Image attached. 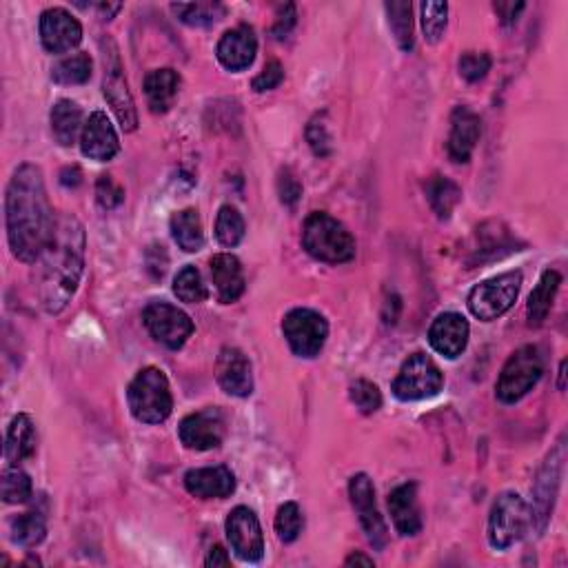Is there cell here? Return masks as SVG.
I'll use <instances>...</instances> for the list:
<instances>
[{
	"instance_id": "6da1fadb",
	"label": "cell",
	"mask_w": 568,
	"mask_h": 568,
	"mask_svg": "<svg viewBox=\"0 0 568 568\" xmlns=\"http://www.w3.org/2000/svg\"><path fill=\"white\" fill-rule=\"evenodd\" d=\"M7 238L14 256L36 262L54 236L56 220L40 167L25 162L9 180L5 198Z\"/></svg>"
},
{
	"instance_id": "7a4b0ae2",
	"label": "cell",
	"mask_w": 568,
	"mask_h": 568,
	"mask_svg": "<svg viewBox=\"0 0 568 568\" xmlns=\"http://www.w3.org/2000/svg\"><path fill=\"white\" fill-rule=\"evenodd\" d=\"M85 271V229L78 218L63 213L56 220L54 236L34 262V291L47 313L63 311L74 298V293Z\"/></svg>"
},
{
	"instance_id": "3957f363",
	"label": "cell",
	"mask_w": 568,
	"mask_h": 568,
	"mask_svg": "<svg viewBox=\"0 0 568 568\" xmlns=\"http://www.w3.org/2000/svg\"><path fill=\"white\" fill-rule=\"evenodd\" d=\"M302 245L309 256L329 265H342L355 258V238L340 220L331 218L329 213L316 211L304 220Z\"/></svg>"
},
{
	"instance_id": "277c9868",
	"label": "cell",
	"mask_w": 568,
	"mask_h": 568,
	"mask_svg": "<svg viewBox=\"0 0 568 568\" xmlns=\"http://www.w3.org/2000/svg\"><path fill=\"white\" fill-rule=\"evenodd\" d=\"M127 402L138 422H165L171 415V409H174V398H171L167 375L156 367L138 371V375L131 380L127 389Z\"/></svg>"
},
{
	"instance_id": "5b68a950",
	"label": "cell",
	"mask_w": 568,
	"mask_h": 568,
	"mask_svg": "<svg viewBox=\"0 0 568 568\" xmlns=\"http://www.w3.org/2000/svg\"><path fill=\"white\" fill-rule=\"evenodd\" d=\"M544 373V355L533 344L517 349L509 362L504 364L500 380L495 384V393L500 402L515 404L540 382Z\"/></svg>"
},
{
	"instance_id": "8992f818",
	"label": "cell",
	"mask_w": 568,
	"mask_h": 568,
	"mask_svg": "<svg viewBox=\"0 0 568 568\" xmlns=\"http://www.w3.org/2000/svg\"><path fill=\"white\" fill-rule=\"evenodd\" d=\"M531 526V511L524 497L506 491L497 497L489 517V542L493 549H511L526 535Z\"/></svg>"
},
{
	"instance_id": "52a82bcc",
	"label": "cell",
	"mask_w": 568,
	"mask_h": 568,
	"mask_svg": "<svg viewBox=\"0 0 568 568\" xmlns=\"http://www.w3.org/2000/svg\"><path fill=\"white\" fill-rule=\"evenodd\" d=\"M522 289V273L509 271L502 276L484 280L469 293V309L478 320L491 322L509 311Z\"/></svg>"
},
{
	"instance_id": "ba28073f",
	"label": "cell",
	"mask_w": 568,
	"mask_h": 568,
	"mask_svg": "<svg viewBox=\"0 0 568 568\" xmlns=\"http://www.w3.org/2000/svg\"><path fill=\"white\" fill-rule=\"evenodd\" d=\"M444 387V375L426 353H413L402 364L398 378L393 382L395 398L402 402H418L438 395Z\"/></svg>"
},
{
	"instance_id": "9c48e42d",
	"label": "cell",
	"mask_w": 568,
	"mask_h": 568,
	"mask_svg": "<svg viewBox=\"0 0 568 568\" xmlns=\"http://www.w3.org/2000/svg\"><path fill=\"white\" fill-rule=\"evenodd\" d=\"M282 331L298 358H316L329 338V324L313 309H293L282 320Z\"/></svg>"
},
{
	"instance_id": "30bf717a",
	"label": "cell",
	"mask_w": 568,
	"mask_h": 568,
	"mask_svg": "<svg viewBox=\"0 0 568 568\" xmlns=\"http://www.w3.org/2000/svg\"><path fill=\"white\" fill-rule=\"evenodd\" d=\"M564 458H566V446H564V442H560L551 451L549 458H546V462L540 469V473H537V480L533 484L531 524H533V529L537 531V535L544 533L546 524H549V520H551L557 489H560V482H562Z\"/></svg>"
},
{
	"instance_id": "8fae6325",
	"label": "cell",
	"mask_w": 568,
	"mask_h": 568,
	"mask_svg": "<svg viewBox=\"0 0 568 568\" xmlns=\"http://www.w3.org/2000/svg\"><path fill=\"white\" fill-rule=\"evenodd\" d=\"M142 322L151 336L171 351L185 347V342L194 333V322L187 313L169 302H149L142 313Z\"/></svg>"
},
{
	"instance_id": "7c38bea8",
	"label": "cell",
	"mask_w": 568,
	"mask_h": 568,
	"mask_svg": "<svg viewBox=\"0 0 568 568\" xmlns=\"http://www.w3.org/2000/svg\"><path fill=\"white\" fill-rule=\"evenodd\" d=\"M109 52L105 49V83H103V94L107 98V103L114 109V114L118 116V123L123 125L125 131H136L138 127V111L134 98L129 94L127 80L123 76V67H120L118 58V47L114 45V40H109Z\"/></svg>"
},
{
	"instance_id": "4fadbf2b",
	"label": "cell",
	"mask_w": 568,
	"mask_h": 568,
	"mask_svg": "<svg viewBox=\"0 0 568 568\" xmlns=\"http://www.w3.org/2000/svg\"><path fill=\"white\" fill-rule=\"evenodd\" d=\"M349 495L353 509L360 517L362 531L367 533V540L375 551H382L389 542V529L378 511V504H375V489L367 473L353 475L349 482Z\"/></svg>"
},
{
	"instance_id": "5bb4252c",
	"label": "cell",
	"mask_w": 568,
	"mask_h": 568,
	"mask_svg": "<svg viewBox=\"0 0 568 568\" xmlns=\"http://www.w3.org/2000/svg\"><path fill=\"white\" fill-rule=\"evenodd\" d=\"M227 418L218 407H207L187 415L178 426L180 442L191 451H211L218 449L225 440Z\"/></svg>"
},
{
	"instance_id": "9a60e30c",
	"label": "cell",
	"mask_w": 568,
	"mask_h": 568,
	"mask_svg": "<svg viewBox=\"0 0 568 568\" xmlns=\"http://www.w3.org/2000/svg\"><path fill=\"white\" fill-rule=\"evenodd\" d=\"M227 540L231 551L236 553L242 562H260L265 555V535L258 522L256 513L247 506H236L227 517Z\"/></svg>"
},
{
	"instance_id": "2e32d148",
	"label": "cell",
	"mask_w": 568,
	"mask_h": 568,
	"mask_svg": "<svg viewBox=\"0 0 568 568\" xmlns=\"http://www.w3.org/2000/svg\"><path fill=\"white\" fill-rule=\"evenodd\" d=\"M40 40L49 54H65L80 45L83 27L63 7L45 9L40 14Z\"/></svg>"
},
{
	"instance_id": "e0dca14e",
	"label": "cell",
	"mask_w": 568,
	"mask_h": 568,
	"mask_svg": "<svg viewBox=\"0 0 568 568\" xmlns=\"http://www.w3.org/2000/svg\"><path fill=\"white\" fill-rule=\"evenodd\" d=\"M216 380L220 389L233 398H249L253 393V371L245 353L236 347H225L216 362Z\"/></svg>"
},
{
	"instance_id": "ac0fdd59",
	"label": "cell",
	"mask_w": 568,
	"mask_h": 568,
	"mask_svg": "<svg viewBox=\"0 0 568 568\" xmlns=\"http://www.w3.org/2000/svg\"><path fill=\"white\" fill-rule=\"evenodd\" d=\"M482 136V120L469 107H455L451 116V134L446 142L449 158L458 165H466L471 160L475 147Z\"/></svg>"
},
{
	"instance_id": "d6986e66",
	"label": "cell",
	"mask_w": 568,
	"mask_h": 568,
	"mask_svg": "<svg viewBox=\"0 0 568 568\" xmlns=\"http://www.w3.org/2000/svg\"><path fill=\"white\" fill-rule=\"evenodd\" d=\"M80 149L89 160L107 162L120 151V140L105 111H94L80 134Z\"/></svg>"
},
{
	"instance_id": "ffe728a7",
	"label": "cell",
	"mask_w": 568,
	"mask_h": 568,
	"mask_svg": "<svg viewBox=\"0 0 568 568\" xmlns=\"http://www.w3.org/2000/svg\"><path fill=\"white\" fill-rule=\"evenodd\" d=\"M469 322L460 313H442L433 320L429 329V342L431 347L440 355L449 360H455L464 353L466 344H469Z\"/></svg>"
},
{
	"instance_id": "44dd1931",
	"label": "cell",
	"mask_w": 568,
	"mask_h": 568,
	"mask_svg": "<svg viewBox=\"0 0 568 568\" xmlns=\"http://www.w3.org/2000/svg\"><path fill=\"white\" fill-rule=\"evenodd\" d=\"M218 60L229 71H245L253 65L258 54V38L247 25H238L222 34L218 43Z\"/></svg>"
},
{
	"instance_id": "7402d4cb",
	"label": "cell",
	"mask_w": 568,
	"mask_h": 568,
	"mask_svg": "<svg viewBox=\"0 0 568 568\" xmlns=\"http://www.w3.org/2000/svg\"><path fill=\"white\" fill-rule=\"evenodd\" d=\"M185 489L200 500H225L236 491V478L227 466H207L185 473Z\"/></svg>"
},
{
	"instance_id": "603a6c76",
	"label": "cell",
	"mask_w": 568,
	"mask_h": 568,
	"mask_svg": "<svg viewBox=\"0 0 568 568\" xmlns=\"http://www.w3.org/2000/svg\"><path fill=\"white\" fill-rule=\"evenodd\" d=\"M389 511L395 531L404 537H413L422 531V513L418 504V486L413 482L402 484L389 495Z\"/></svg>"
},
{
	"instance_id": "cb8c5ba5",
	"label": "cell",
	"mask_w": 568,
	"mask_h": 568,
	"mask_svg": "<svg viewBox=\"0 0 568 568\" xmlns=\"http://www.w3.org/2000/svg\"><path fill=\"white\" fill-rule=\"evenodd\" d=\"M211 280L216 284L218 300L222 304L236 302L242 293H245V273H242V265L236 256L231 253H218L209 262Z\"/></svg>"
},
{
	"instance_id": "d4e9b609",
	"label": "cell",
	"mask_w": 568,
	"mask_h": 568,
	"mask_svg": "<svg viewBox=\"0 0 568 568\" xmlns=\"http://www.w3.org/2000/svg\"><path fill=\"white\" fill-rule=\"evenodd\" d=\"M178 89H180L178 71H174L171 67L149 71L145 78V96L149 109L154 111V114H167L176 103Z\"/></svg>"
},
{
	"instance_id": "484cf974",
	"label": "cell",
	"mask_w": 568,
	"mask_h": 568,
	"mask_svg": "<svg viewBox=\"0 0 568 568\" xmlns=\"http://www.w3.org/2000/svg\"><path fill=\"white\" fill-rule=\"evenodd\" d=\"M36 453V429L27 413H18L9 424L7 442H5V460L9 466H18L20 462L32 460Z\"/></svg>"
},
{
	"instance_id": "4316f807",
	"label": "cell",
	"mask_w": 568,
	"mask_h": 568,
	"mask_svg": "<svg viewBox=\"0 0 568 568\" xmlns=\"http://www.w3.org/2000/svg\"><path fill=\"white\" fill-rule=\"evenodd\" d=\"M83 125V109L74 100H58L52 107V134L60 147H71L78 140Z\"/></svg>"
},
{
	"instance_id": "83f0119b",
	"label": "cell",
	"mask_w": 568,
	"mask_h": 568,
	"mask_svg": "<svg viewBox=\"0 0 568 568\" xmlns=\"http://www.w3.org/2000/svg\"><path fill=\"white\" fill-rule=\"evenodd\" d=\"M560 284H562V276L557 271L546 269L542 273L540 282H537V287L531 293L529 304H526V316H529L531 327H540V324L546 320V316H549L553 300L557 296V291H560Z\"/></svg>"
},
{
	"instance_id": "f1b7e54d",
	"label": "cell",
	"mask_w": 568,
	"mask_h": 568,
	"mask_svg": "<svg viewBox=\"0 0 568 568\" xmlns=\"http://www.w3.org/2000/svg\"><path fill=\"white\" fill-rule=\"evenodd\" d=\"M171 236L178 242V247L187 253H196L205 247V231L196 209H185L171 216Z\"/></svg>"
},
{
	"instance_id": "f546056e",
	"label": "cell",
	"mask_w": 568,
	"mask_h": 568,
	"mask_svg": "<svg viewBox=\"0 0 568 568\" xmlns=\"http://www.w3.org/2000/svg\"><path fill=\"white\" fill-rule=\"evenodd\" d=\"M426 198L440 220H449L462 200V189L451 178L433 176L426 182Z\"/></svg>"
},
{
	"instance_id": "4dcf8cb0",
	"label": "cell",
	"mask_w": 568,
	"mask_h": 568,
	"mask_svg": "<svg viewBox=\"0 0 568 568\" xmlns=\"http://www.w3.org/2000/svg\"><path fill=\"white\" fill-rule=\"evenodd\" d=\"M389 16V27L393 32L395 43L400 45L402 52H411L415 45L413 38V9L407 0H391V3L384 5Z\"/></svg>"
},
{
	"instance_id": "1f68e13d",
	"label": "cell",
	"mask_w": 568,
	"mask_h": 568,
	"mask_svg": "<svg viewBox=\"0 0 568 568\" xmlns=\"http://www.w3.org/2000/svg\"><path fill=\"white\" fill-rule=\"evenodd\" d=\"M47 535L45 515L40 511H27L12 520V540L25 549H34Z\"/></svg>"
},
{
	"instance_id": "d6a6232c",
	"label": "cell",
	"mask_w": 568,
	"mask_h": 568,
	"mask_svg": "<svg viewBox=\"0 0 568 568\" xmlns=\"http://www.w3.org/2000/svg\"><path fill=\"white\" fill-rule=\"evenodd\" d=\"M91 63L89 54H74L63 60H58L52 69V80L56 85H85L91 78Z\"/></svg>"
},
{
	"instance_id": "836d02e7",
	"label": "cell",
	"mask_w": 568,
	"mask_h": 568,
	"mask_svg": "<svg viewBox=\"0 0 568 568\" xmlns=\"http://www.w3.org/2000/svg\"><path fill=\"white\" fill-rule=\"evenodd\" d=\"M171 12L189 27H209L213 23H218L220 18H225L227 9L220 3H189V5L174 3L171 5Z\"/></svg>"
},
{
	"instance_id": "e575fe53",
	"label": "cell",
	"mask_w": 568,
	"mask_h": 568,
	"mask_svg": "<svg viewBox=\"0 0 568 568\" xmlns=\"http://www.w3.org/2000/svg\"><path fill=\"white\" fill-rule=\"evenodd\" d=\"M245 231V218L240 216L236 207H220L216 218V238L222 247H238L242 238H245Z\"/></svg>"
},
{
	"instance_id": "d590c367",
	"label": "cell",
	"mask_w": 568,
	"mask_h": 568,
	"mask_svg": "<svg viewBox=\"0 0 568 568\" xmlns=\"http://www.w3.org/2000/svg\"><path fill=\"white\" fill-rule=\"evenodd\" d=\"M174 293L178 296V300L187 304H200L209 298L207 284L202 282L200 271L191 265L182 267L178 271V276L174 278Z\"/></svg>"
},
{
	"instance_id": "8d00e7d4",
	"label": "cell",
	"mask_w": 568,
	"mask_h": 568,
	"mask_svg": "<svg viewBox=\"0 0 568 568\" xmlns=\"http://www.w3.org/2000/svg\"><path fill=\"white\" fill-rule=\"evenodd\" d=\"M32 495H34L32 478H29L20 466H9L3 475V502L25 504Z\"/></svg>"
},
{
	"instance_id": "74e56055",
	"label": "cell",
	"mask_w": 568,
	"mask_h": 568,
	"mask_svg": "<svg viewBox=\"0 0 568 568\" xmlns=\"http://www.w3.org/2000/svg\"><path fill=\"white\" fill-rule=\"evenodd\" d=\"M446 23H449V5L446 3H422V29L426 43H440Z\"/></svg>"
},
{
	"instance_id": "f35d334b",
	"label": "cell",
	"mask_w": 568,
	"mask_h": 568,
	"mask_svg": "<svg viewBox=\"0 0 568 568\" xmlns=\"http://www.w3.org/2000/svg\"><path fill=\"white\" fill-rule=\"evenodd\" d=\"M304 529V517L300 506L296 502L282 504L276 515V533L284 544L296 542Z\"/></svg>"
},
{
	"instance_id": "ab89813d",
	"label": "cell",
	"mask_w": 568,
	"mask_h": 568,
	"mask_svg": "<svg viewBox=\"0 0 568 568\" xmlns=\"http://www.w3.org/2000/svg\"><path fill=\"white\" fill-rule=\"evenodd\" d=\"M307 142L318 158H327L333 154V136L327 123V114H316L307 125Z\"/></svg>"
},
{
	"instance_id": "60d3db41",
	"label": "cell",
	"mask_w": 568,
	"mask_h": 568,
	"mask_svg": "<svg viewBox=\"0 0 568 568\" xmlns=\"http://www.w3.org/2000/svg\"><path fill=\"white\" fill-rule=\"evenodd\" d=\"M349 398L355 404V409L364 415H371L382 407V393L369 380H355L349 387Z\"/></svg>"
},
{
	"instance_id": "b9f144b4",
	"label": "cell",
	"mask_w": 568,
	"mask_h": 568,
	"mask_svg": "<svg viewBox=\"0 0 568 568\" xmlns=\"http://www.w3.org/2000/svg\"><path fill=\"white\" fill-rule=\"evenodd\" d=\"M493 60L486 52H466L458 60L460 76L466 83H480V80L491 71Z\"/></svg>"
},
{
	"instance_id": "7bdbcfd3",
	"label": "cell",
	"mask_w": 568,
	"mask_h": 568,
	"mask_svg": "<svg viewBox=\"0 0 568 568\" xmlns=\"http://www.w3.org/2000/svg\"><path fill=\"white\" fill-rule=\"evenodd\" d=\"M96 200L103 209H116L118 205H123L125 189L111 176H100L96 182Z\"/></svg>"
},
{
	"instance_id": "ee69618b",
	"label": "cell",
	"mask_w": 568,
	"mask_h": 568,
	"mask_svg": "<svg viewBox=\"0 0 568 568\" xmlns=\"http://www.w3.org/2000/svg\"><path fill=\"white\" fill-rule=\"evenodd\" d=\"M278 194L280 202L287 207H296L302 198V185L291 169H282L278 174Z\"/></svg>"
},
{
	"instance_id": "f6af8a7d",
	"label": "cell",
	"mask_w": 568,
	"mask_h": 568,
	"mask_svg": "<svg viewBox=\"0 0 568 568\" xmlns=\"http://www.w3.org/2000/svg\"><path fill=\"white\" fill-rule=\"evenodd\" d=\"M282 80H284L282 65L278 63V60H271V63H267V67L262 69L256 78H253V89H256L258 94H262V91H271V89L280 87Z\"/></svg>"
},
{
	"instance_id": "bcb514c9",
	"label": "cell",
	"mask_w": 568,
	"mask_h": 568,
	"mask_svg": "<svg viewBox=\"0 0 568 568\" xmlns=\"http://www.w3.org/2000/svg\"><path fill=\"white\" fill-rule=\"evenodd\" d=\"M296 20H298V12H296V5L287 3V5H280L278 7V14H276V25H273L271 34L276 36L278 40H284L289 34L291 29L296 27Z\"/></svg>"
},
{
	"instance_id": "7dc6e473",
	"label": "cell",
	"mask_w": 568,
	"mask_h": 568,
	"mask_svg": "<svg viewBox=\"0 0 568 568\" xmlns=\"http://www.w3.org/2000/svg\"><path fill=\"white\" fill-rule=\"evenodd\" d=\"M493 7H495L497 16H500L502 25H513L526 5L524 3H495Z\"/></svg>"
},
{
	"instance_id": "c3c4849f",
	"label": "cell",
	"mask_w": 568,
	"mask_h": 568,
	"mask_svg": "<svg viewBox=\"0 0 568 568\" xmlns=\"http://www.w3.org/2000/svg\"><path fill=\"white\" fill-rule=\"evenodd\" d=\"M205 564H207L209 568H218V566L227 568V566H231V557L227 555V551H225V549H222V546H220V544H216V546H213V549L209 551V555H207Z\"/></svg>"
},
{
	"instance_id": "681fc988",
	"label": "cell",
	"mask_w": 568,
	"mask_h": 568,
	"mask_svg": "<svg viewBox=\"0 0 568 568\" xmlns=\"http://www.w3.org/2000/svg\"><path fill=\"white\" fill-rule=\"evenodd\" d=\"M60 182H63L65 187H78L80 182H83V174H80L78 167H67L63 169V174H60Z\"/></svg>"
},
{
	"instance_id": "f907efd6",
	"label": "cell",
	"mask_w": 568,
	"mask_h": 568,
	"mask_svg": "<svg viewBox=\"0 0 568 568\" xmlns=\"http://www.w3.org/2000/svg\"><path fill=\"white\" fill-rule=\"evenodd\" d=\"M98 12H100V16H103L105 20H109V18H114L120 9H123V5L120 3H98V5H94Z\"/></svg>"
},
{
	"instance_id": "816d5d0a",
	"label": "cell",
	"mask_w": 568,
	"mask_h": 568,
	"mask_svg": "<svg viewBox=\"0 0 568 568\" xmlns=\"http://www.w3.org/2000/svg\"><path fill=\"white\" fill-rule=\"evenodd\" d=\"M344 564H347V566H367V568L375 566V564H373V560H371V557L362 555V553H353V555H349V557H347V560H344Z\"/></svg>"
},
{
	"instance_id": "f5cc1de1",
	"label": "cell",
	"mask_w": 568,
	"mask_h": 568,
	"mask_svg": "<svg viewBox=\"0 0 568 568\" xmlns=\"http://www.w3.org/2000/svg\"><path fill=\"white\" fill-rule=\"evenodd\" d=\"M564 378H566V360L560 364V391H564V389H566Z\"/></svg>"
}]
</instances>
